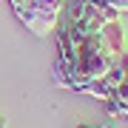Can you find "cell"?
Masks as SVG:
<instances>
[{"instance_id": "cell-7", "label": "cell", "mask_w": 128, "mask_h": 128, "mask_svg": "<svg viewBox=\"0 0 128 128\" xmlns=\"http://www.w3.org/2000/svg\"><path fill=\"white\" fill-rule=\"evenodd\" d=\"M63 3H66V0H63Z\"/></svg>"}, {"instance_id": "cell-2", "label": "cell", "mask_w": 128, "mask_h": 128, "mask_svg": "<svg viewBox=\"0 0 128 128\" xmlns=\"http://www.w3.org/2000/svg\"><path fill=\"white\" fill-rule=\"evenodd\" d=\"M100 43H102V51L111 57H117L120 51H125V34H122V26H120V20H114V23L102 26L100 28Z\"/></svg>"}, {"instance_id": "cell-3", "label": "cell", "mask_w": 128, "mask_h": 128, "mask_svg": "<svg viewBox=\"0 0 128 128\" xmlns=\"http://www.w3.org/2000/svg\"><path fill=\"white\" fill-rule=\"evenodd\" d=\"M105 3H108L117 14H120V12H128V0H105Z\"/></svg>"}, {"instance_id": "cell-1", "label": "cell", "mask_w": 128, "mask_h": 128, "mask_svg": "<svg viewBox=\"0 0 128 128\" xmlns=\"http://www.w3.org/2000/svg\"><path fill=\"white\" fill-rule=\"evenodd\" d=\"M63 12H66V20L68 23H77V26H82L91 34H97L102 26H108V23L117 20V12L105 0H66Z\"/></svg>"}, {"instance_id": "cell-6", "label": "cell", "mask_w": 128, "mask_h": 128, "mask_svg": "<svg viewBox=\"0 0 128 128\" xmlns=\"http://www.w3.org/2000/svg\"><path fill=\"white\" fill-rule=\"evenodd\" d=\"M80 128H97V125H80Z\"/></svg>"}, {"instance_id": "cell-4", "label": "cell", "mask_w": 128, "mask_h": 128, "mask_svg": "<svg viewBox=\"0 0 128 128\" xmlns=\"http://www.w3.org/2000/svg\"><path fill=\"white\" fill-rule=\"evenodd\" d=\"M0 128H6V120H3V117H0Z\"/></svg>"}, {"instance_id": "cell-5", "label": "cell", "mask_w": 128, "mask_h": 128, "mask_svg": "<svg viewBox=\"0 0 128 128\" xmlns=\"http://www.w3.org/2000/svg\"><path fill=\"white\" fill-rule=\"evenodd\" d=\"M97 128H114V125H108V122H105V125H97Z\"/></svg>"}]
</instances>
